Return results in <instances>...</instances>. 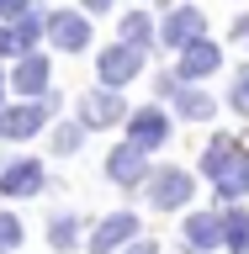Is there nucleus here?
Returning <instances> with one entry per match:
<instances>
[{
	"label": "nucleus",
	"instance_id": "obj_1",
	"mask_svg": "<svg viewBox=\"0 0 249 254\" xmlns=\"http://www.w3.org/2000/svg\"><path fill=\"white\" fill-rule=\"evenodd\" d=\"M191 190H196V180H191L186 170H154V180H149L154 212H175V206H186Z\"/></svg>",
	"mask_w": 249,
	"mask_h": 254
},
{
	"label": "nucleus",
	"instance_id": "obj_2",
	"mask_svg": "<svg viewBox=\"0 0 249 254\" xmlns=\"http://www.w3.org/2000/svg\"><path fill=\"white\" fill-rule=\"evenodd\" d=\"M43 164L37 159H5L0 164V196H37L43 190Z\"/></svg>",
	"mask_w": 249,
	"mask_h": 254
},
{
	"label": "nucleus",
	"instance_id": "obj_3",
	"mask_svg": "<svg viewBox=\"0 0 249 254\" xmlns=\"http://www.w3.org/2000/svg\"><path fill=\"white\" fill-rule=\"evenodd\" d=\"M159 43H165V48H180V53H186L191 43H202V11H196V5L170 11V16H165V27H159Z\"/></svg>",
	"mask_w": 249,
	"mask_h": 254
},
{
	"label": "nucleus",
	"instance_id": "obj_4",
	"mask_svg": "<svg viewBox=\"0 0 249 254\" xmlns=\"http://www.w3.org/2000/svg\"><path fill=\"white\" fill-rule=\"evenodd\" d=\"M143 69V53L127 43H111L106 53H101V79H106V90H117V85H127V79Z\"/></svg>",
	"mask_w": 249,
	"mask_h": 254
},
{
	"label": "nucleus",
	"instance_id": "obj_5",
	"mask_svg": "<svg viewBox=\"0 0 249 254\" xmlns=\"http://www.w3.org/2000/svg\"><path fill=\"white\" fill-rule=\"evenodd\" d=\"M48 111H53V101H27V106L0 111V138H32V132L43 127Z\"/></svg>",
	"mask_w": 249,
	"mask_h": 254
},
{
	"label": "nucleus",
	"instance_id": "obj_6",
	"mask_svg": "<svg viewBox=\"0 0 249 254\" xmlns=\"http://www.w3.org/2000/svg\"><path fill=\"white\" fill-rule=\"evenodd\" d=\"M127 111L122 101H117V90H90L85 101H80V127L90 132V127H111V122H122Z\"/></svg>",
	"mask_w": 249,
	"mask_h": 254
},
{
	"label": "nucleus",
	"instance_id": "obj_7",
	"mask_svg": "<svg viewBox=\"0 0 249 254\" xmlns=\"http://www.w3.org/2000/svg\"><path fill=\"white\" fill-rule=\"evenodd\" d=\"M48 37H53L64 53H80V48L90 43V21L75 16V11H53V16H48Z\"/></svg>",
	"mask_w": 249,
	"mask_h": 254
},
{
	"label": "nucleus",
	"instance_id": "obj_8",
	"mask_svg": "<svg viewBox=\"0 0 249 254\" xmlns=\"http://www.w3.org/2000/svg\"><path fill=\"white\" fill-rule=\"evenodd\" d=\"M223 233H228L223 212H196V217H186V244H191L196 254L218 249V244H223Z\"/></svg>",
	"mask_w": 249,
	"mask_h": 254
},
{
	"label": "nucleus",
	"instance_id": "obj_9",
	"mask_svg": "<svg viewBox=\"0 0 249 254\" xmlns=\"http://www.w3.org/2000/svg\"><path fill=\"white\" fill-rule=\"evenodd\" d=\"M133 233H138V217H133V212H117V217H106L90 233V254H111L117 244H127Z\"/></svg>",
	"mask_w": 249,
	"mask_h": 254
},
{
	"label": "nucleus",
	"instance_id": "obj_10",
	"mask_svg": "<svg viewBox=\"0 0 249 254\" xmlns=\"http://www.w3.org/2000/svg\"><path fill=\"white\" fill-rule=\"evenodd\" d=\"M43 32H48V16H21L16 27H5V32H0V53H21V59H27V53H32V43H37Z\"/></svg>",
	"mask_w": 249,
	"mask_h": 254
},
{
	"label": "nucleus",
	"instance_id": "obj_11",
	"mask_svg": "<svg viewBox=\"0 0 249 254\" xmlns=\"http://www.w3.org/2000/svg\"><path fill=\"white\" fill-rule=\"evenodd\" d=\"M127 122H133V143H138V148H159V143L170 138V117H165V111H154V106L133 111Z\"/></svg>",
	"mask_w": 249,
	"mask_h": 254
},
{
	"label": "nucleus",
	"instance_id": "obj_12",
	"mask_svg": "<svg viewBox=\"0 0 249 254\" xmlns=\"http://www.w3.org/2000/svg\"><path fill=\"white\" fill-rule=\"evenodd\" d=\"M106 175L117 180V186H138V180H143V148H138V143H122V148H111Z\"/></svg>",
	"mask_w": 249,
	"mask_h": 254
},
{
	"label": "nucleus",
	"instance_id": "obj_13",
	"mask_svg": "<svg viewBox=\"0 0 249 254\" xmlns=\"http://www.w3.org/2000/svg\"><path fill=\"white\" fill-rule=\"evenodd\" d=\"M11 85H16V90H21V95H32V101H37V95L48 90V59H43V53H27V59L16 64Z\"/></svg>",
	"mask_w": 249,
	"mask_h": 254
},
{
	"label": "nucleus",
	"instance_id": "obj_14",
	"mask_svg": "<svg viewBox=\"0 0 249 254\" xmlns=\"http://www.w3.org/2000/svg\"><path fill=\"white\" fill-rule=\"evenodd\" d=\"M223 64V53H218V43H191L186 53H180V79H202V74H212V69H218Z\"/></svg>",
	"mask_w": 249,
	"mask_h": 254
},
{
	"label": "nucleus",
	"instance_id": "obj_15",
	"mask_svg": "<svg viewBox=\"0 0 249 254\" xmlns=\"http://www.w3.org/2000/svg\"><path fill=\"white\" fill-rule=\"evenodd\" d=\"M244 154L239 148V138H218L212 148H207V159H202V175H212V180H223V175L234 170V159Z\"/></svg>",
	"mask_w": 249,
	"mask_h": 254
},
{
	"label": "nucleus",
	"instance_id": "obj_16",
	"mask_svg": "<svg viewBox=\"0 0 249 254\" xmlns=\"http://www.w3.org/2000/svg\"><path fill=\"white\" fill-rule=\"evenodd\" d=\"M122 43H127V48H138V53H143V48L154 43V21H149L143 11H127V16H122Z\"/></svg>",
	"mask_w": 249,
	"mask_h": 254
},
{
	"label": "nucleus",
	"instance_id": "obj_17",
	"mask_svg": "<svg viewBox=\"0 0 249 254\" xmlns=\"http://www.w3.org/2000/svg\"><path fill=\"white\" fill-rule=\"evenodd\" d=\"M175 101H180V117H191V122H207L212 117V101L202 90H175Z\"/></svg>",
	"mask_w": 249,
	"mask_h": 254
},
{
	"label": "nucleus",
	"instance_id": "obj_18",
	"mask_svg": "<svg viewBox=\"0 0 249 254\" xmlns=\"http://www.w3.org/2000/svg\"><path fill=\"white\" fill-rule=\"evenodd\" d=\"M228 249L234 254H249V212H228Z\"/></svg>",
	"mask_w": 249,
	"mask_h": 254
},
{
	"label": "nucleus",
	"instance_id": "obj_19",
	"mask_svg": "<svg viewBox=\"0 0 249 254\" xmlns=\"http://www.w3.org/2000/svg\"><path fill=\"white\" fill-rule=\"evenodd\" d=\"M75 238H80V222L75 217H53V222H48V244H53V249H69Z\"/></svg>",
	"mask_w": 249,
	"mask_h": 254
},
{
	"label": "nucleus",
	"instance_id": "obj_20",
	"mask_svg": "<svg viewBox=\"0 0 249 254\" xmlns=\"http://www.w3.org/2000/svg\"><path fill=\"white\" fill-rule=\"evenodd\" d=\"M228 106L239 111V117H249V64L239 69V79H234V90H228Z\"/></svg>",
	"mask_w": 249,
	"mask_h": 254
},
{
	"label": "nucleus",
	"instance_id": "obj_21",
	"mask_svg": "<svg viewBox=\"0 0 249 254\" xmlns=\"http://www.w3.org/2000/svg\"><path fill=\"white\" fill-rule=\"evenodd\" d=\"M16 244H21V222H16V212H0V254H11Z\"/></svg>",
	"mask_w": 249,
	"mask_h": 254
},
{
	"label": "nucleus",
	"instance_id": "obj_22",
	"mask_svg": "<svg viewBox=\"0 0 249 254\" xmlns=\"http://www.w3.org/2000/svg\"><path fill=\"white\" fill-rule=\"evenodd\" d=\"M80 143H85V127H59V132H53V148H59V154H75Z\"/></svg>",
	"mask_w": 249,
	"mask_h": 254
},
{
	"label": "nucleus",
	"instance_id": "obj_23",
	"mask_svg": "<svg viewBox=\"0 0 249 254\" xmlns=\"http://www.w3.org/2000/svg\"><path fill=\"white\" fill-rule=\"evenodd\" d=\"M0 16H16L21 21V16H32V0H0Z\"/></svg>",
	"mask_w": 249,
	"mask_h": 254
},
{
	"label": "nucleus",
	"instance_id": "obj_24",
	"mask_svg": "<svg viewBox=\"0 0 249 254\" xmlns=\"http://www.w3.org/2000/svg\"><path fill=\"white\" fill-rule=\"evenodd\" d=\"M234 43H249V16H234Z\"/></svg>",
	"mask_w": 249,
	"mask_h": 254
},
{
	"label": "nucleus",
	"instance_id": "obj_25",
	"mask_svg": "<svg viewBox=\"0 0 249 254\" xmlns=\"http://www.w3.org/2000/svg\"><path fill=\"white\" fill-rule=\"evenodd\" d=\"M127 254H159V244H133Z\"/></svg>",
	"mask_w": 249,
	"mask_h": 254
},
{
	"label": "nucleus",
	"instance_id": "obj_26",
	"mask_svg": "<svg viewBox=\"0 0 249 254\" xmlns=\"http://www.w3.org/2000/svg\"><path fill=\"white\" fill-rule=\"evenodd\" d=\"M85 11H111V0H85Z\"/></svg>",
	"mask_w": 249,
	"mask_h": 254
},
{
	"label": "nucleus",
	"instance_id": "obj_27",
	"mask_svg": "<svg viewBox=\"0 0 249 254\" xmlns=\"http://www.w3.org/2000/svg\"><path fill=\"white\" fill-rule=\"evenodd\" d=\"M0 95H5V74H0Z\"/></svg>",
	"mask_w": 249,
	"mask_h": 254
}]
</instances>
